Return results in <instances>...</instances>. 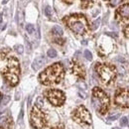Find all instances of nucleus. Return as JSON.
<instances>
[{
	"label": "nucleus",
	"mask_w": 129,
	"mask_h": 129,
	"mask_svg": "<svg viewBox=\"0 0 129 129\" xmlns=\"http://www.w3.org/2000/svg\"><path fill=\"white\" fill-rule=\"evenodd\" d=\"M120 124L122 126H127L128 125V119H127V117H122L121 120H120Z\"/></svg>",
	"instance_id": "5701e85b"
},
{
	"label": "nucleus",
	"mask_w": 129,
	"mask_h": 129,
	"mask_svg": "<svg viewBox=\"0 0 129 129\" xmlns=\"http://www.w3.org/2000/svg\"><path fill=\"white\" fill-rule=\"evenodd\" d=\"M92 5V0H83L82 1V7L83 8H88Z\"/></svg>",
	"instance_id": "2eb2a0df"
},
{
	"label": "nucleus",
	"mask_w": 129,
	"mask_h": 129,
	"mask_svg": "<svg viewBox=\"0 0 129 129\" xmlns=\"http://www.w3.org/2000/svg\"><path fill=\"white\" fill-rule=\"evenodd\" d=\"M51 129H64V124H57V125H54Z\"/></svg>",
	"instance_id": "a878e982"
},
{
	"label": "nucleus",
	"mask_w": 129,
	"mask_h": 129,
	"mask_svg": "<svg viewBox=\"0 0 129 129\" xmlns=\"http://www.w3.org/2000/svg\"><path fill=\"white\" fill-rule=\"evenodd\" d=\"M26 30H27V32H28L29 34H32V33H34L35 27H34L32 24H27V25H26Z\"/></svg>",
	"instance_id": "a211bd4d"
},
{
	"label": "nucleus",
	"mask_w": 129,
	"mask_h": 129,
	"mask_svg": "<svg viewBox=\"0 0 129 129\" xmlns=\"http://www.w3.org/2000/svg\"><path fill=\"white\" fill-rule=\"evenodd\" d=\"M2 17H3V15H2V14H0V28H1V21H2Z\"/></svg>",
	"instance_id": "7c9ffc66"
},
{
	"label": "nucleus",
	"mask_w": 129,
	"mask_h": 129,
	"mask_svg": "<svg viewBox=\"0 0 129 129\" xmlns=\"http://www.w3.org/2000/svg\"><path fill=\"white\" fill-rule=\"evenodd\" d=\"M5 80L11 86H17L19 83V74H20V66L16 58L11 57L7 61V65L3 71Z\"/></svg>",
	"instance_id": "7ed1b4c3"
},
{
	"label": "nucleus",
	"mask_w": 129,
	"mask_h": 129,
	"mask_svg": "<svg viewBox=\"0 0 129 129\" xmlns=\"http://www.w3.org/2000/svg\"><path fill=\"white\" fill-rule=\"evenodd\" d=\"M119 116H120V114H113V115H110L107 119H108L109 121H113V120H116Z\"/></svg>",
	"instance_id": "b1692460"
},
{
	"label": "nucleus",
	"mask_w": 129,
	"mask_h": 129,
	"mask_svg": "<svg viewBox=\"0 0 129 129\" xmlns=\"http://www.w3.org/2000/svg\"><path fill=\"white\" fill-rule=\"evenodd\" d=\"M47 55H48L49 58H56V57H57V51L54 50V49H50V50L48 51Z\"/></svg>",
	"instance_id": "dca6fc26"
},
{
	"label": "nucleus",
	"mask_w": 129,
	"mask_h": 129,
	"mask_svg": "<svg viewBox=\"0 0 129 129\" xmlns=\"http://www.w3.org/2000/svg\"><path fill=\"white\" fill-rule=\"evenodd\" d=\"M36 105H37L38 107H42V106H43V100H42V97H38Z\"/></svg>",
	"instance_id": "393cba45"
},
{
	"label": "nucleus",
	"mask_w": 129,
	"mask_h": 129,
	"mask_svg": "<svg viewBox=\"0 0 129 129\" xmlns=\"http://www.w3.org/2000/svg\"><path fill=\"white\" fill-rule=\"evenodd\" d=\"M65 23L68 27L77 35H84L88 30L86 18L82 14H74L65 18Z\"/></svg>",
	"instance_id": "f03ea898"
},
{
	"label": "nucleus",
	"mask_w": 129,
	"mask_h": 129,
	"mask_svg": "<svg viewBox=\"0 0 129 129\" xmlns=\"http://www.w3.org/2000/svg\"><path fill=\"white\" fill-rule=\"evenodd\" d=\"M92 104L100 114H105L109 106V97L101 88L94 87L92 90Z\"/></svg>",
	"instance_id": "20e7f679"
},
{
	"label": "nucleus",
	"mask_w": 129,
	"mask_h": 129,
	"mask_svg": "<svg viewBox=\"0 0 129 129\" xmlns=\"http://www.w3.org/2000/svg\"><path fill=\"white\" fill-rule=\"evenodd\" d=\"M72 117L73 121L81 125H90L92 122L89 111L84 105H80L77 108H75L72 113Z\"/></svg>",
	"instance_id": "423d86ee"
},
{
	"label": "nucleus",
	"mask_w": 129,
	"mask_h": 129,
	"mask_svg": "<svg viewBox=\"0 0 129 129\" xmlns=\"http://www.w3.org/2000/svg\"><path fill=\"white\" fill-rule=\"evenodd\" d=\"M109 1V3H110V5L111 6H116V5H118L119 3H121L122 2V0H108Z\"/></svg>",
	"instance_id": "412c9836"
},
{
	"label": "nucleus",
	"mask_w": 129,
	"mask_h": 129,
	"mask_svg": "<svg viewBox=\"0 0 129 129\" xmlns=\"http://www.w3.org/2000/svg\"><path fill=\"white\" fill-rule=\"evenodd\" d=\"M105 34L108 35V36H110V37H113V38H116V37H117V35H116L115 33H108V32H107V33H105Z\"/></svg>",
	"instance_id": "cd10ccee"
},
{
	"label": "nucleus",
	"mask_w": 129,
	"mask_h": 129,
	"mask_svg": "<svg viewBox=\"0 0 129 129\" xmlns=\"http://www.w3.org/2000/svg\"><path fill=\"white\" fill-rule=\"evenodd\" d=\"M0 129H3V128H2V127H0Z\"/></svg>",
	"instance_id": "72a5a7b5"
},
{
	"label": "nucleus",
	"mask_w": 129,
	"mask_h": 129,
	"mask_svg": "<svg viewBox=\"0 0 129 129\" xmlns=\"http://www.w3.org/2000/svg\"><path fill=\"white\" fill-rule=\"evenodd\" d=\"M22 118H23V109L21 110V112H20V116H19V119H20V120H22Z\"/></svg>",
	"instance_id": "c756f323"
},
{
	"label": "nucleus",
	"mask_w": 129,
	"mask_h": 129,
	"mask_svg": "<svg viewBox=\"0 0 129 129\" xmlns=\"http://www.w3.org/2000/svg\"><path fill=\"white\" fill-rule=\"evenodd\" d=\"M113 129H120V128H118V127H114Z\"/></svg>",
	"instance_id": "473e14b6"
},
{
	"label": "nucleus",
	"mask_w": 129,
	"mask_h": 129,
	"mask_svg": "<svg viewBox=\"0 0 129 129\" xmlns=\"http://www.w3.org/2000/svg\"><path fill=\"white\" fill-rule=\"evenodd\" d=\"M52 33L57 37H61L63 35V29L60 27V26H55V27L52 29Z\"/></svg>",
	"instance_id": "ddd939ff"
},
{
	"label": "nucleus",
	"mask_w": 129,
	"mask_h": 129,
	"mask_svg": "<svg viewBox=\"0 0 129 129\" xmlns=\"http://www.w3.org/2000/svg\"><path fill=\"white\" fill-rule=\"evenodd\" d=\"M72 72L76 75L79 76L80 79H85L86 77V71L84 69V67L77 62H73L72 64Z\"/></svg>",
	"instance_id": "9d476101"
},
{
	"label": "nucleus",
	"mask_w": 129,
	"mask_h": 129,
	"mask_svg": "<svg viewBox=\"0 0 129 129\" xmlns=\"http://www.w3.org/2000/svg\"><path fill=\"white\" fill-rule=\"evenodd\" d=\"M100 22H101V19L100 18H97L93 23H92V26H91V29L92 30H96L97 28H98V26H99V24H100Z\"/></svg>",
	"instance_id": "f3484780"
},
{
	"label": "nucleus",
	"mask_w": 129,
	"mask_h": 129,
	"mask_svg": "<svg viewBox=\"0 0 129 129\" xmlns=\"http://www.w3.org/2000/svg\"><path fill=\"white\" fill-rule=\"evenodd\" d=\"M45 63H46L45 57H44V56H40V57H38V58H36V59L34 60L33 64H32V68H33V70L37 71V70L41 69Z\"/></svg>",
	"instance_id": "f8f14e48"
},
{
	"label": "nucleus",
	"mask_w": 129,
	"mask_h": 129,
	"mask_svg": "<svg viewBox=\"0 0 129 129\" xmlns=\"http://www.w3.org/2000/svg\"><path fill=\"white\" fill-rule=\"evenodd\" d=\"M95 69H96V72L100 77V80L102 81V83L109 84L115 77L116 72L112 66L105 65V64H97Z\"/></svg>",
	"instance_id": "39448f33"
},
{
	"label": "nucleus",
	"mask_w": 129,
	"mask_h": 129,
	"mask_svg": "<svg viewBox=\"0 0 129 129\" xmlns=\"http://www.w3.org/2000/svg\"><path fill=\"white\" fill-rule=\"evenodd\" d=\"M45 14H46V16H48V17H51V16H52V8H51L50 6H47V7L45 8Z\"/></svg>",
	"instance_id": "4be33fe9"
},
{
	"label": "nucleus",
	"mask_w": 129,
	"mask_h": 129,
	"mask_svg": "<svg viewBox=\"0 0 129 129\" xmlns=\"http://www.w3.org/2000/svg\"><path fill=\"white\" fill-rule=\"evenodd\" d=\"M64 68L62 64H54L47 68L39 75V81L45 86H52L59 84L64 77Z\"/></svg>",
	"instance_id": "f257e3e1"
},
{
	"label": "nucleus",
	"mask_w": 129,
	"mask_h": 129,
	"mask_svg": "<svg viewBox=\"0 0 129 129\" xmlns=\"http://www.w3.org/2000/svg\"><path fill=\"white\" fill-rule=\"evenodd\" d=\"M116 17L120 20L128 19L129 18V4L122 5L116 12Z\"/></svg>",
	"instance_id": "9b49d317"
},
{
	"label": "nucleus",
	"mask_w": 129,
	"mask_h": 129,
	"mask_svg": "<svg viewBox=\"0 0 129 129\" xmlns=\"http://www.w3.org/2000/svg\"><path fill=\"white\" fill-rule=\"evenodd\" d=\"M30 120H31L32 126L34 128H36V129H42L47 124V117H46L45 113L37 105L34 106L32 111H31V118H30Z\"/></svg>",
	"instance_id": "0eeeda50"
},
{
	"label": "nucleus",
	"mask_w": 129,
	"mask_h": 129,
	"mask_svg": "<svg viewBox=\"0 0 129 129\" xmlns=\"http://www.w3.org/2000/svg\"><path fill=\"white\" fill-rule=\"evenodd\" d=\"M85 57H86V59L88 60V61H91V60H92V55H91V53H90L88 50H86V51H85Z\"/></svg>",
	"instance_id": "aec40b11"
},
{
	"label": "nucleus",
	"mask_w": 129,
	"mask_h": 129,
	"mask_svg": "<svg viewBox=\"0 0 129 129\" xmlns=\"http://www.w3.org/2000/svg\"><path fill=\"white\" fill-rule=\"evenodd\" d=\"M9 101H10V96H8V95H2V96H0V106L6 105Z\"/></svg>",
	"instance_id": "4468645a"
},
{
	"label": "nucleus",
	"mask_w": 129,
	"mask_h": 129,
	"mask_svg": "<svg viewBox=\"0 0 129 129\" xmlns=\"http://www.w3.org/2000/svg\"><path fill=\"white\" fill-rule=\"evenodd\" d=\"M7 1H8V0H3V4H5V3H7Z\"/></svg>",
	"instance_id": "2f4dec72"
},
{
	"label": "nucleus",
	"mask_w": 129,
	"mask_h": 129,
	"mask_svg": "<svg viewBox=\"0 0 129 129\" xmlns=\"http://www.w3.org/2000/svg\"><path fill=\"white\" fill-rule=\"evenodd\" d=\"M14 50L17 52L18 54H23V52H24V48L22 45H16L14 47Z\"/></svg>",
	"instance_id": "6ab92c4d"
},
{
	"label": "nucleus",
	"mask_w": 129,
	"mask_h": 129,
	"mask_svg": "<svg viewBox=\"0 0 129 129\" xmlns=\"http://www.w3.org/2000/svg\"><path fill=\"white\" fill-rule=\"evenodd\" d=\"M115 103L121 107H129V90L118 89L115 94Z\"/></svg>",
	"instance_id": "1a4fd4ad"
},
{
	"label": "nucleus",
	"mask_w": 129,
	"mask_h": 129,
	"mask_svg": "<svg viewBox=\"0 0 129 129\" xmlns=\"http://www.w3.org/2000/svg\"><path fill=\"white\" fill-rule=\"evenodd\" d=\"M45 96L54 106H61L64 104L66 96L63 91L59 89H49L45 92Z\"/></svg>",
	"instance_id": "6e6552de"
},
{
	"label": "nucleus",
	"mask_w": 129,
	"mask_h": 129,
	"mask_svg": "<svg viewBox=\"0 0 129 129\" xmlns=\"http://www.w3.org/2000/svg\"><path fill=\"white\" fill-rule=\"evenodd\" d=\"M64 2H66V3H69V4H71V3H72L73 2V0H63Z\"/></svg>",
	"instance_id": "c85d7f7f"
},
{
	"label": "nucleus",
	"mask_w": 129,
	"mask_h": 129,
	"mask_svg": "<svg viewBox=\"0 0 129 129\" xmlns=\"http://www.w3.org/2000/svg\"><path fill=\"white\" fill-rule=\"evenodd\" d=\"M123 32H124V34H125V36H126V37H129V25H128V26H126V27L124 28Z\"/></svg>",
	"instance_id": "bb28decb"
}]
</instances>
